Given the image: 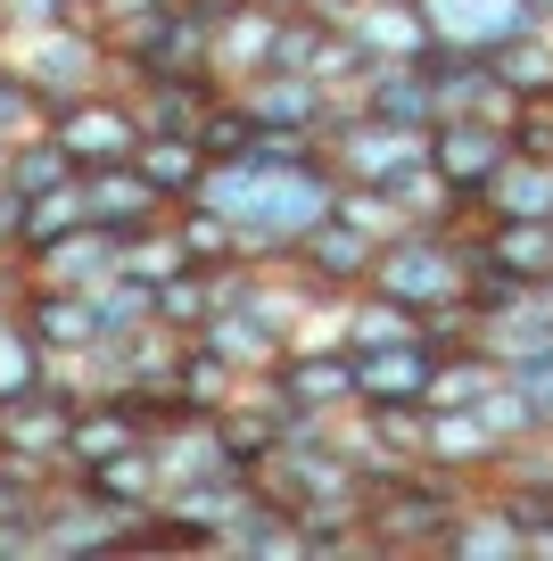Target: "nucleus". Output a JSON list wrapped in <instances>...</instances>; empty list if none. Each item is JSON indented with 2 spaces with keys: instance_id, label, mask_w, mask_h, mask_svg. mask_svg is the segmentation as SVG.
<instances>
[{
  "instance_id": "nucleus-4",
  "label": "nucleus",
  "mask_w": 553,
  "mask_h": 561,
  "mask_svg": "<svg viewBox=\"0 0 553 561\" xmlns=\"http://www.w3.org/2000/svg\"><path fill=\"white\" fill-rule=\"evenodd\" d=\"M372 289L397 306H414V314H438V306L463 298V248H454V231H421L405 224L397 240H381V256H372Z\"/></svg>"
},
{
  "instance_id": "nucleus-7",
  "label": "nucleus",
  "mask_w": 553,
  "mask_h": 561,
  "mask_svg": "<svg viewBox=\"0 0 553 561\" xmlns=\"http://www.w3.org/2000/svg\"><path fill=\"white\" fill-rule=\"evenodd\" d=\"M224 91L240 100V116L257 124V133H290V140H314V149H323L330 116H339V100L297 67H257V75H240V83H224Z\"/></svg>"
},
{
  "instance_id": "nucleus-30",
  "label": "nucleus",
  "mask_w": 553,
  "mask_h": 561,
  "mask_svg": "<svg viewBox=\"0 0 553 561\" xmlns=\"http://www.w3.org/2000/svg\"><path fill=\"white\" fill-rule=\"evenodd\" d=\"M496 380H504V364L479 347V339H463V347H438V364H430V397H421V404H479Z\"/></svg>"
},
{
  "instance_id": "nucleus-34",
  "label": "nucleus",
  "mask_w": 553,
  "mask_h": 561,
  "mask_svg": "<svg viewBox=\"0 0 553 561\" xmlns=\"http://www.w3.org/2000/svg\"><path fill=\"white\" fill-rule=\"evenodd\" d=\"M58 182H75V165H67V149H58L50 133H25V140H9V191L42 198V191H58Z\"/></svg>"
},
{
  "instance_id": "nucleus-37",
  "label": "nucleus",
  "mask_w": 553,
  "mask_h": 561,
  "mask_svg": "<svg viewBox=\"0 0 553 561\" xmlns=\"http://www.w3.org/2000/svg\"><path fill=\"white\" fill-rule=\"evenodd\" d=\"M248 133H257V124H248L240 116V100H232V91H215V100H207V116H199V149H207V158H240V149H248Z\"/></svg>"
},
{
  "instance_id": "nucleus-20",
  "label": "nucleus",
  "mask_w": 553,
  "mask_h": 561,
  "mask_svg": "<svg viewBox=\"0 0 553 561\" xmlns=\"http://www.w3.org/2000/svg\"><path fill=\"white\" fill-rule=\"evenodd\" d=\"M421 75H430V124L438 116H504V91H496V75H487V50H430Z\"/></svg>"
},
{
  "instance_id": "nucleus-23",
  "label": "nucleus",
  "mask_w": 553,
  "mask_h": 561,
  "mask_svg": "<svg viewBox=\"0 0 553 561\" xmlns=\"http://www.w3.org/2000/svg\"><path fill=\"white\" fill-rule=\"evenodd\" d=\"M347 107L381 116V124H405V133H430V75L421 67H363L347 83Z\"/></svg>"
},
{
  "instance_id": "nucleus-15",
  "label": "nucleus",
  "mask_w": 553,
  "mask_h": 561,
  "mask_svg": "<svg viewBox=\"0 0 553 561\" xmlns=\"http://www.w3.org/2000/svg\"><path fill=\"white\" fill-rule=\"evenodd\" d=\"M67 421H75V397H67L58 380L25 388V397H9V404H0V455H25V462H50V471H58Z\"/></svg>"
},
{
  "instance_id": "nucleus-25",
  "label": "nucleus",
  "mask_w": 553,
  "mask_h": 561,
  "mask_svg": "<svg viewBox=\"0 0 553 561\" xmlns=\"http://www.w3.org/2000/svg\"><path fill=\"white\" fill-rule=\"evenodd\" d=\"M133 165H140V182H149L166 207H182V198L199 191V174H207V149H199L191 133H140Z\"/></svg>"
},
{
  "instance_id": "nucleus-14",
  "label": "nucleus",
  "mask_w": 553,
  "mask_h": 561,
  "mask_svg": "<svg viewBox=\"0 0 553 561\" xmlns=\"http://www.w3.org/2000/svg\"><path fill=\"white\" fill-rule=\"evenodd\" d=\"M504 116H438L430 124V165H438V182H454V191H479L487 174L504 165Z\"/></svg>"
},
{
  "instance_id": "nucleus-40",
  "label": "nucleus",
  "mask_w": 553,
  "mask_h": 561,
  "mask_svg": "<svg viewBox=\"0 0 553 561\" xmlns=\"http://www.w3.org/2000/svg\"><path fill=\"white\" fill-rule=\"evenodd\" d=\"M504 380L529 397V421H537V430H553V347H537V355H520V364H504Z\"/></svg>"
},
{
  "instance_id": "nucleus-42",
  "label": "nucleus",
  "mask_w": 553,
  "mask_h": 561,
  "mask_svg": "<svg viewBox=\"0 0 553 561\" xmlns=\"http://www.w3.org/2000/svg\"><path fill=\"white\" fill-rule=\"evenodd\" d=\"M18 231H25V191L0 182V248H9V256H18Z\"/></svg>"
},
{
  "instance_id": "nucleus-12",
  "label": "nucleus",
  "mask_w": 553,
  "mask_h": 561,
  "mask_svg": "<svg viewBox=\"0 0 553 561\" xmlns=\"http://www.w3.org/2000/svg\"><path fill=\"white\" fill-rule=\"evenodd\" d=\"M149 455H157V479H166V488H191V479H248L240 462H232L215 413H173L166 430H149Z\"/></svg>"
},
{
  "instance_id": "nucleus-32",
  "label": "nucleus",
  "mask_w": 553,
  "mask_h": 561,
  "mask_svg": "<svg viewBox=\"0 0 553 561\" xmlns=\"http://www.w3.org/2000/svg\"><path fill=\"white\" fill-rule=\"evenodd\" d=\"M166 224H173V240H182V256H191V264H240V256H248L240 231H232L224 215L207 207V198H182V207H166Z\"/></svg>"
},
{
  "instance_id": "nucleus-6",
  "label": "nucleus",
  "mask_w": 553,
  "mask_h": 561,
  "mask_svg": "<svg viewBox=\"0 0 553 561\" xmlns=\"http://www.w3.org/2000/svg\"><path fill=\"white\" fill-rule=\"evenodd\" d=\"M257 380L273 388L290 413H347V404H356V355H347L330 331H323V339L297 331L290 347H281L273 364L257 371Z\"/></svg>"
},
{
  "instance_id": "nucleus-41",
  "label": "nucleus",
  "mask_w": 553,
  "mask_h": 561,
  "mask_svg": "<svg viewBox=\"0 0 553 561\" xmlns=\"http://www.w3.org/2000/svg\"><path fill=\"white\" fill-rule=\"evenodd\" d=\"M83 0H0V18H9V34H34V25H58L75 18Z\"/></svg>"
},
{
  "instance_id": "nucleus-43",
  "label": "nucleus",
  "mask_w": 553,
  "mask_h": 561,
  "mask_svg": "<svg viewBox=\"0 0 553 561\" xmlns=\"http://www.w3.org/2000/svg\"><path fill=\"white\" fill-rule=\"evenodd\" d=\"M166 0H91V25H124V18H149Z\"/></svg>"
},
{
  "instance_id": "nucleus-36",
  "label": "nucleus",
  "mask_w": 553,
  "mask_h": 561,
  "mask_svg": "<svg viewBox=\"0 0 553 561\" xmlns=\"http://www.w3.org/2000/svg\"><path fill=\"white\" fill-rule=\"evenodd\" d=\"M50 462H25V455H0V528H34L42 495H50Z\"/></svg>"
},
{
  "instance_id": "nucleus-27",
  "label": "nucleus",
  "mask_w": 553,
  "mask_h": 561,
  "mask_svg": "<svg viewBox=\"0 0 553 561\" xmlns=\"http://www.w3.org/2000/svg\"><path fill=\"white\" fill-rule=\"evenodd\" d=\"M240 380L248 371H232L207 339H182V347H173V397H182V413H224V404L240 397Z\"/></svg>"
},
{
  "instance_id": "nucleus-33",
  "label": "nucleus",
  "mask_w": 553,
  "mask_h": 561,
  "mask_svg": "<svg viewBox=\"0 0 553 561\" xmlns=\"http://www.w3.org/2000/svg\"><path fill=\"white\" fill-rule=\"evenodd\" d=\"M50 380V355H42V339L18 322V306H0V404L25 397V388Z\"/></svg>"
},
{
  "instance_id": "nucleus-18",
  "label": "nucleus",
  "mask_w": 553,
  "mask_h": 561,
  "mask_svg": "<svg viewBox=\"0 0 553 561\" xmlns=\"http://www.w3.org/2000/svg\"><path fill=\"white\" fill-rule=\"evenodd\" d=\"M116 264H124V240H116V231L75 224L67 240H50V248H34V256H25V280H58V289H100V280H116Z\"/></svg>"
},
{
  "instance_id": "nucleus-31",
  "label": "nucleus",
  "mask_w": 553,
  "mask_h": 561,
  "mask_svg": "<svg viewBox=\"0 0 553 561\" xmlns=\"http://www.w3.org/2000/svg\"><path fill=\"white\" fill-rule=\"evenodd\" d=\"M149 314L166 322V331H182V339H191L199 322L215 314V264H182V273H166V280L149 289Z\"/></svg>"
},
{
  "instance_id": "nucleus-46",
  "label": "nucleus",
  "mask_w": 553,
  "mask_h": 561,
  "mask_svg": "<svg viewBox=\"0 0 553 561\" xmlns=\"http://www.w3.org/2000/svg\"><path fill=\"white\" fill-rule=\"evenodd\" d=\"M0 182H9V140H0Z\"/></svg>"
},
{
  "instance_id": "nucleus-16",
  "label": "nucleus",
  "mask_w": 553,
  "mask_h": 561,
  "mask_svg": "<svg viewBox=\"0 0 553 561\" xmlns=\"http://www.w3.org/2000/svg\"><path fill=\"white\" fill-rule=\"evenodd\" d=\"M438 50H496V42L529 34V0H421Z\"/></svg>"
},
{
  "instance_id": "nucleus-47",
  "label": "nucleus",
  "mask_w": 553,
  "mask_h": 561,
  "mask_svg": "<svg viewBox=\"0 0 553 561\" xmlns=\"http://www.w3.org/2000/svg\"><path fill=\"white\" fill-rule=\"evenodd\" d=\"M0 42H9V18H0Z\"/></svg>"
},
{
  "instance_id": "nucleus-19",
  "label": "nucleus",
  "mask_w": 553,
  "mask_h": 561,
  "mask_svg": "<svg viewBox=\"0 0 553 561\" xmlns=\"http://www.w3.org/2000/svg\"><path fill=\"white\" fill-rule=\"evenodd\" d=\"M430 339H397V347H363L356 355V404H421L430 397Z\"/></svg>"
},
{
  "instance_id": "nucleus-5",
  "label": "nucleus",
  "mask_w": 553,
  "mask_h": 561,
  "mask_svg": "<svg viewBox=\"0 0 553 561\" xmlns=\"http://www.w3.org/2000/svg\"><path fill=\"white\" fill-rule=\"evenodd\" d=\"M133 520H140V512H116L108 495H91L83 479L58 471V479H50V495H42V512H34V553H42V561L124 553V545H133Z\"/></svg>"
},
{
  "instance_id": "nucleus-35",
  "label": "nucleus",
  "mask_w": 553,
  "mask_h": 561,
  "mask_svg": "<svg viewBox=\"0 0 553 561\" xmlns=\"http://www.w3.org/2000/svg\"><path fill=\"white\" fill-rule=\"evenodd\" d=\"M75 224H91V215H83V191H75V182H58V191L25 198V231H18V256H34V248L67 240Z\"/></svg>"
},
{
  "instance_id": "nucleus-10",
  "label": "nucleus",
  "mask_w": 553,
  "mask_h": 561,
  "mask_svg": "<svg viewBox=\"0 0 553 561\" xmlns=\"http://www.w3.org/2000/svg\"><path fill=\"white\" fill-rule=\"evenodd\" d=\"M149 438V421H140V397L133 388H100V397H75V421H67V446H58V471L83 479L91 462L124 455V446Z\"/></svg>"
},
{
  "instance_id": "nucleus-21",
  "label": "nucleus",
  "mask_w": 553,
  "mask_h": 561,
  "mask_svg": "<svg viewBox=\"0 0 553 561\" xmlns=\"http://www.w3.org/2000/svg\"><path fill=\"white\" fill-rule=\"evenodd\" d=\"M18 322L42 339V355H83L91 347V289H58V280H25Z\"/></svg>"
},
{
  "instance_id": "nucleus-9",
  "label": "nucleus",
  "mask_w": 553,
  "mask_h": 561,
  "mask_svg": "<svg viewBox=\"0 0 553 561\" xmlns=\"http://www.w3.org/2000/svg\"><path fill=\"white\" fill-rule=\"evenodd\" d=\"M330 25L363 50V67H421L438 50L430 25H421V0H339Z\"/></svg>"
},
{
  "instance_id": "nucleus-22",
  "label": "nucleus",
  "mask_w": 553,
  "mask_h": 561,
  "mask_svg": "<svg viewBox=\"0 0 553 561\" xmlns=\"http://www.w3.org/2000/svg\"><path fill=\"white\" fill-rule=\"evenodd\" d=\"M438 561H520V528H512V512H504L487 488H471V495H463V512L447 520V537H438Z\"/></svg>"
},
{
  "instance_id": "nucleus-48",
  "label": "nucleus",
  "mask_w": 553,
  "mask_h": 561,
  "mask_svg": "<svg viewBox=\"0 0 553 561\" xmlns=\"http://www.w3.org/2000/svg\"><path fill=\"white\" fill-rule=\"evenodd\" d=\"M83 9H91V0H83Z\"/></svg>"
},
{
  "instance_id": "nucleus-38",
  "label": "nucleus",
  "mask_w": 553,
  "mask_h": 561,
  "mask_svg": "<svg viewBox=\"0 0 553 561\" xmlns=\"http://www.w3.org/2000/svg\"><path fill=\"white\" fill-rule=\"evenodd\" d=\"M479 421L496 430V446H520V438H537V421H529V397H520L512 380H496V388L479 397Z\"/></svg>"
},
{
  "instance_id": "nucleus-44",
  "label": "nucleus",
  "mask_w": 553,
  "mask_h": 561,
  "mask_svg": "<svg viewBox=\"0 0 553 561\" xmlns=\"http://www.w3.org/2000/svg\"><path fill=\"white\" fill-rule=\"evenodd\" d=\"M264 9H323V18H330V9H339V0H264Z\"/></svg>"
},
{
  "instance_id": "nucleus-28",
  "label": "nucleus",
  "mask_w": 553,
  "mask_h": 561,
  "mask_svg": "<svg viewBox=\"0 0 553 561\" xmlns=\"http://www.w3.org/2000/svg\"><path fill=\"white\" fill-rule=\"evenodd\" d=\"M191 339H207V347L224 355L232 371H248V380H257V371L273 364L281 347H290V339H281V331H264V322H257V314H240V306H215V314L199 322Z\"/></svg>"
},
{
  "instance_id": "nucleus-45",
  "label": "nucleus",
  "mask_w": 553,
  "mask_h": 561,
  "mask_svg": "<svg viewBox=\"0 0 553 561\" xmlns=\"http://www.w3.org/2000/svg\"><path fill=\"white\" fill-rule=\"evenodd\" d=\"M529 25H545V34H553V0H529Z\"/></svg>"
},
{
  "instance_id": "nucleus-26",
  "label": "nucleus",
  "mask_w": 553,
  "mask_h": 561,
  "mask_svg": "<svg viewBox=\"0 0 553 561\" xmlns=\"http://www.w3.org/2000/svg\"><path fill=\"white\" fill-rule=\"evenodd\" d=\"M487 75H496L504 107H512V100H553V34L529 25V34L496 42V50H487Z\"/></svg>"
},
{
  "instance_id": "nucleus-24",
  "label": "nucleus",
  "mask_w": 553,
  "mask_h": 561,
  "mask_svg": "<svg viewBox=\"0 0 553 561\" xmlns=\"http://www.w3.org/2000/svg\"><path fill=\"white\" fill-rule=\"evenodd\" d=\"M140 107V133H199V116H207V100L224 83L215 75H140V83H124Z\"/></svg>"
},
{
  "instance_id": "nucleus-13",
  "label": "nucleus",
  "mask_w": 553,
  "mask_h": 561,
  "mask_svg": "<svg viewBox=\"0 0 553 561\" xmlns=\"http://www.w3.org/2000/svg\"><path fill=\"white\" fill-rule=\"evenodd\" d=\"M281 18H290V9H264V0H232L224 18L207 25V75H215V83H240V75L273 67Z\"/></svg>"
},
{
  "instance_id": "nucleus-29",
  "label": "nucleus",
  "mask_w": 553,
  "mask_h": 561,
  "mask_svg": "<svg viewBox=\"0 0 553 561\" xmlns=\"http://www.w3.org/2000/svg\"><path fill=\"white\" fill-rule=\"evenodd\" d=\"M83 488H91V495H108L116 512H149L166 479H157V455H149V438H140V446H124V455L91 462V471H83Z\"/></svg>"
},
{
  "instance_id": "nucleus-8",
  "label": "nucleus",
  "mask_w": 553,
  "mask_h": 561,
  "mask_svg": "<svg viewBox=\"0 0 553 561\" xmlns=\"http://www.w3.org/2000/svg\"><path fill=\"white\" fill-rule=\"evenodd\" d=\"M372 256H381V240H372V231H356V224H339V215H323V224H306L290 240V273L306 280L314 298L323 306H339L347 289H363V273H372Z\"/></svg>"
},
{
  "instance_id": "nucleus-1",
  "label": "nucleus",
  "mask_w": 553,
  "mask_h": 561,
  "mask_svg": "<svg viewBox=\"0 0 553 561\" xmlns=\"http://www.w3.org/2000/svg\"><path fill=\"white\" fill-rule=\"evenodd\" d=\"M463 479L430 471V462H414V471H388L363 488V553H388V561H438V537H447V520L463 512Z\"/></svg>"
},
{
  "instance_id": "nucleus-2",
  "label": "nucleus",
  "mask_w": 553,
  "mask_h": 561,
  "mask_svg": "<svg viewBox=\"0 0 553 561\" xmlns=\"http://www.w3.org/2000/svg\"><path fill=\"white\" fill-rule=\"evenodd\" d=\"M0 58L25 75V91H34L42 107L75 100V91H91V83H116V67H108V34L91 25V9H75V18H58V25H34V34H9Z\"/></svg>"
},
{
  "instance_id": "nucleus-11",
  "label": "nucleus",
  "mask_w": 553,
  "mask_h": 561,
  "mask_svg": "<svg viewBox=\"0 0 553 561\" xmlns=\"http://www.w3.org/2000/svg\"><path fill=\"white\" fill-rule=\"evenodd\" d=\"M496 430L479 421V404H421V462L463 488H487L496 479Z\"/></svg>"
},
{
  "instance_id": "nucleus-39",
  "label": "nucleus",
  "mask_w": 553,
  "mask_h": 561,
  "mask_svg": "<svg viewBox=\"0 0 553 561\" xmlns=\"http://www.w3.org/2000/svg\"><path fill=\"white\" fill-rule=\"evenodd\" d=\"M504 140L520 158H553V100H512L504 107Z\"/></svg>"
},
{
  "instance_id": "nucleus-17",
  "label": "nucleus",
  "mask_w": 553,
  "mask_h": 561,
  "mask_svg": "<svg viewBox=\"0 0 553 561\" xmlns=\"http://www.w3.org/2000/svg\"><path fill=\"white\" fill-rule=\"evenodd\" d=\"M75 191H83V215L100 231H116V240H133V231H149L166 215V198L140 182V165H91V174H75Z\"/></svg>"
},
{
  "instance_id": "nucleus-3",
  "label": "nucleus",
  "mask_w": 553,
  "mask_h": 561,
  "mask_svg": "<svg viewBox=\"0 0 553 561\" xmlns=\"http://www.w3.org/2000/svg\"><path fill=\"white\" fill-rule=\"evenodd\" d=\"M42 133L67 149L75 174H91V165H133L140 107H133V91H124V83H91V91H75V100L42 107Z\"/></svg>"
}]
</instances>
